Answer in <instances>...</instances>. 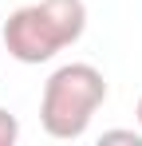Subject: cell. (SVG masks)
Here are the masks:
<instances>
[{"label": "cell", "mask_w": 142, "mask_h": 146, "mask_svg": "<svg viewBox=\"0 0 142 146\" xmlns=\"http://www.w3.org/2000/svg\"><path fill=\"white\" fill-rule=\"evenodd\" d=\"M103 99H107V79L95 63H63L44 83L40 126L47 130V138H59V142L83 138Z\"/></svg>", "instance_id": "2"}, {"label": "cell", "mask_w": 142, "mask_h": 146, "mask_svg": "<svg viewBox=\"0 0 142 146\" xmlns=\"http://www.w3.org/2000/svg\"><path fill=\"white\" fill-rule=\"evenodd\" d=\"M134 119H138V126H142V95H138V107H134Z\"/></svg>", "instance_id": "5"}, {"label": "cell", "mask_w": 142, "mask_h": 146, "mask_svg": "<svg viewBox=\"0 0 142 146\" xmlns=\"http://www.w3.org/2000/svg\"><path fill=\"white\" fill-rule=\"evenodd\" d=\"M103 142H134V146H142V130H103Z\"/></svg>", "instance_id": "4"}, {"label": "cell", "mask_w": 142, "mask_h": 146, "mask_svg": "<svg viewBox=\"0 0 142 146\" xmlns=\"http://www.w3.org/2000/svg\"><path fill=\"white\" fill-rule=\"evenodd\" d=\"M83 32H87V4L83 0H40V4L16 8L4 20L0 48L16 63H47L63 48L79 44Z\"/></svg>", "instance_id": "1"}, {"label": "cell", "mask_w": 142, "mask_h": 146, "mask_svg": "<svg viewBox=\"0 0 142 146\" xmlns=\"http://www.w3.org/2000/svg\"><path fill=\"white\" fill-rule=\"evenodd\" d=\"M16 142H20V119L0 107V146H16Z\"/></svg>", "instance_id": "3"}]
</instances>
